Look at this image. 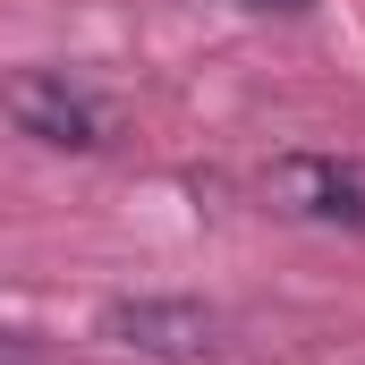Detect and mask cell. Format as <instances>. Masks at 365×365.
I'll return each mask as SVG.
<instances>
[{"instance_id": "6da1fadb", "label": "cell", "mask_w": 365, "mask_h": 365, "mask_svg": "<svg viewBox=\"0 0 365 365\" xmlns=\"http://www.w3.org/2000/svg\"><path fill=\"white\" fill-rule=\"evenodd\" d=\"M0 110H9L34 145H60V153H102V145L119 136L110 102L86 93L68 68H17V77H0Z\"/></svg>"}, {"instance_id": "7a4b0ae2", "label": "cell", "mask_w": 365, "mask_h": 365, "mask_svg": "<svg viewBox=\"0 0 365 365\" xmlns=\"http://www.w3.org/2000/svg\"><path fill=\"white\" fill-rule=\"evenodd\" d=\"M255 195L272 204L280 221L365 230V162H340V153H280V162H264Z\"/></svg>"}, {"instance_id": "3957f363", "label": "cell", "mask_w": 365, "mask_h": 365, "mask_svg": "<svg viewBox=\"0 0 365 365\" xmlns=\"http://www.w3.org/2000/svg\"><path fill=\"white\" fill-rule=\"evenodd\" d=\"M102 340L162 365H195L212 357V314L195 297H119V306H102Z\"/></svg>"}, {"instance_id": "277c9868", "label": "cell", "mask_w": 365, "mask_h": 365, "mask_svg": "<svg viewBox=\"0 0 365 365\" xmlns=\"http://www.w3.org/2000/svg\"><path fill=\"white\" fill-rule=\"evenodd\" d=\"M230 9H247V17H272V9H306V0H230Z\"/></svg>"}, {"instance_id": "5b68a950", "label": "cell", "mask_w": 365, "mask_h": 365, "mask_svg": "<svg viewBox=\"0 0 365 365\" xmlns=\"http://www.w3.org/2000/svg\"><path fill=\"white\" fill-rule=\"evenodd\" d=\"M0 365H34V357H26V340H17V331H0Z\"/></svg>"}]
</instances>
